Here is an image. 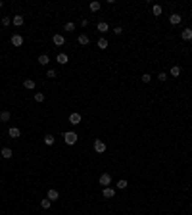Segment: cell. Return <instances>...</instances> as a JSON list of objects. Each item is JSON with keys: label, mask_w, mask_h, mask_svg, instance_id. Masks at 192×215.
<instances>
[{"label": "cell", "mask_w": 192, "mask_h": 215, "mask_svg": "<svg viewBox=\"0 0 192 215\" xmlns=\"http://www.w3.org/2000/svg\"><path fill=\"white\" fill-rule=\"evenodd\" d=\"M8 134H10V138H19V136H21V131H19V127H10Z\"/></svg>", "instance_id": "obj_9"}, {"label": "cell", "mask_w": 192, "mask_h": 215, "mask_svg": "<svg viewBox=\"0 0 192 215\" xmlns=\"http://www.w3.org/2000/svg\"><path fill=\"white\" fill-rule=\"evenodd\" d=\"M89 8H90V12H98V10L102 8V4H100V2H90Z\"/></svg>", "instance_id": "obj_24"}, {"label": "cell", "mask_w": 192, "mask_h": 215, "mask_svg": "<svg viewBox=\"0 0 192 215\" xmlns=\"http://www.w3.org/2000/svg\"><path fill=\"white\" fill-rule=\"evenodd\" d=\"M113 35H123V27H113Z\"/></svg>", "instance_id": "obj_33"}, {"label": "cell", "mask_w": 192, "mask_h": 215, "mask_svg": "<svg viewBox=\"0 0 192 215\" xmlns=\"http://www.w3.org/2000/svg\"><path fill=\"white\" fill-rule=\"evenodd\" d=\"M56 62H58V64H61V65H65L67 62H69V58H67V54H64V52H61V54L56 56Z\"/></svg>", "instance_id": "obj_15"}, {"label": "cell", "mask_w": 192, "mask_h": 215, "mask_svg": "<svg viewBox=\"0 0 192 215\" xmlns=\"http://www.w3.org/2000/svg\"><path fill=\"white\" fill-rule=\"evenodd\" d=\"M181 21H183V15H179V14H171L169 15V23L171 25H179Z\"/></svg>", "instance_id": "obj_11"}, {"label": "cell", "mask_w": 192, "mask_h": 215, "mask_svg": "<svg viewBox=\"0 0 192 215\" xmlns=\"http://www.w3.org/2000/svg\"><path fill=\"white\" fill-rule=\"evenodd\" d=\"M0 154H2L4 160H10V158L14 156V152H12V148H2V152H0Z\"/></svg>", "instance_id": "obj_18"}, {"label": "cell", "mask_w": 192, "mask_h": 215, "mask_svg": "<svg viewBox=\"0 0 192 215\" xmlns=\"http://www.w3.org/2000/svg\"><path fill=\"white\" fill-rule=\"evenodd\" d=\"M152 14L154 15H162V6H159V4H154V6H152Z\"/></svg>", "instance_id": "obj_26"}, {"label": "cell", "mask_w": 192, "mask_h": 215, "mask_svg": "<svg viewBox=\"0 0 192 215\" xmlns=\"http://www.w3.org/2000/svg\"><path fill=\"white\" fill-rule=\"evenodd\" d=\"M96 29H98V31H100V33L104 35V33H108V31H110V25H108L106 21H100V23L96 25Z\"/></svg>", "instance_id": "obj_16"}, {"label": "cell", "mask_w": 192, "mask_h": 215, "mask_svg": "<svg viewBox=\"0 0 192 215\" xmlns=\"http://www.w3.org/2000/svg\"><path fill=\"white\" fill-rule=\"evenodd\" d=\"M2 6H4V2H2V0H0V8H2Z\"/></svg>", "instance_id": "obj_35"}, {"label": "cell", "mask_w": 192, "mask_h": 215, "mask_svg": "<svg viewBox=\"0 0 192 215\" xmlns=\"http://www.w3.org/2000/svg\"><path fill=\"white\" fill-rule=\"evenodd\" d=\"M10 119H12V113H10L8 109H4V112H0V121H2V123H8Z\"/></svg>", "instance_id": "obj_14"}, {"label": "cell", "mask_w": 192, "mask_h": 215, "mask_svg": "<svg viewBox=\"0 0 192 215\" xmlns=\"http://www.w3.org/2000/svg\"><path fill=\"white\" fill-rule=\"evenodd\" d=\"M0 23H2V27H8V25H12V17L4 15V17H2V21H0Z\"/></svg>", "instance_id": "obj_27"}, {"label": "cell", "mask_w": 192, "mask_h": 215, "mask_svg": "<svg viewBox=\"0 0 192 215\" xmlns=\"http://www.w3.org/2000/svg\"><path fill=\"white\" fill-rule=\"evenodd\" d=\"M61 136H64V140H65V144H67V146H73V144L77 142V138H79L75 131H65V133L61 134Z\"/></svg>", "instance_id": "obj_1"}, {"label": "cell", "mask_w": 192, "mask_h": 215, "mask_svg": "<svg viewBox=\"0 0 192 215\" xmlns=\"http://www.w3.org/2000/svg\"><path fill=\"white\" fill-rule=\"evenodd\" d=\"M56 75H58V73H56V69H48V71H46V77H50V79H54Z\"/></svg>", "instance_id": "obj_32"}, {"label": "cell", "mask_w": 192, "mask_h": 215, "mask_svg": "<svg viewBox=\"0 0 192 215\" xmlns=\"http://www.w3.org/2000/svg\"><path fill=\"white\" fill-rule=\"evenodd\" d=\"M46 198H48L50 202H54V200H58V198H60V192L56 190V188H48V192H46Z\"/></svg>", "instance_id": "obj_5"}, {"label": "cell", "mask_w": 192, "mask_h": 215, "mask_svg": "<svg viewBox=\"0 0 192 215\" xmlns=\"http://www.w3.org/2000/svg\"><path fill=\"white\" fill-rule=\"evenodd\" d=\"M0 77H2V75H0Z\"/></svg>", "instance_id": "obj_36"}, {"label": "cell", "mask_w": 192, "mask_h": 215, "mask_svg": "<svg viewBox=\"0 0 192 215\" xmlns=\"http://www.w3.org/2000/svg\"><path fill=\"white\" fill-rule=\"evenodd\" d=\"M10 43H12V46H21V44H23V36L19 35V33H15V35H12Z\"/></svg>", "instance_id": "obj_4"}, {"label": "cell", "mask_w": 192, "mask_h": 215, "mask_svg": "<svg viewBox=\"0 0 192 215\" xmlns=\"http://www.w3.org/2000/svg\"><path fill=\"white\" fill-rule=\"evenodd\" d=\"M102 196H104V198H113V196H115V188H112V186H104Z\"/></svg>", "instance_id": "obj_8"}, {"label": "cell", "mask_w": 192, "mask_h": 215, "mask_svg": "<svg viewBox=\"0 0 192 215\" xmlns=\"http://www.w3.org/2000/svg\"><path fill=\"white\" fill-rule=\"evenodd\" d=\"M12 23L15 25V27H21V25L25 23V17H23V15H14V17H12Z\"/></svg>", "instance_id": "obj_13"}, {"label": "cell", "mask_w": 192, "mask_h": 215, "mask_svg": "<svg viewBox=\"0 0 192 215\" xmlns=\"http://www.w3.org/2000/svg\"><path fill=\"white\" fill-rule=\"evenodd\" d=\"M52 43H54L56 46H64V43H65V39H64V35H60V33H56L54 36H52Z\"/></svg>", "instance_id": "obj_6"}, {"label": "cell", "mask_w": 192, "mask_h": 215, "mask_svg": "<svg viewBox=\"0 0 192 215\" xmlns=\"http://www.w3.org/2000/svg\"><path fill=\"white\" fill-rule=\"evenodd\" d=\"M169 75H171V77H181V67H179V65H171Z\"/></svg>", "instance_id": "obj_17"}, {"label": "cell", "mask_w": 192, "mask_h": 215, "mask_svg": "<svg viewBox=\"0 0 192 215\" xmlns=\"http://www.w3.org/2000/svg\"><path fill=\"white\" fill-rule=\"evenodd\" d=\"M167 79H169V75H167V73H159V75H158V81H162V83H165Z\"/></svg>", "instance_id": "obj_30"}, {"label": "cell", "mask_w": 192, "mask_h": 215, "mask_svg": "<svg viewBox=\"0 0 192 215\" xmlns=\"http://www.w3.org/2000/svg\"><path fill=\"white\" fill-rule=\"evenodd\" d=\"M181 39H183V40H192V29L190 27L183 29V31H181Z\"/></svg>", "instance_id": "obj_12"}, {"label": "cell", "mask_w": 192, "mask_h": 215, "mask_svg": "<svg viewBox=\"0 0 192 215\" xmlns=\"http://www.w3.org/2000/svg\"><path fill=\"white\" fill-rule=\"evenodd\" d=\"M140 79H142V83H150V81H152V75H148V73H142Z\"/></svg>", "instance_id": "obj_31"}, {"label": "cell", "mask_w": 192, "mask_h": 215, "mask_svg": "<svg viewBox=\"0 0 192 215\" xmlns=\"http://www.w3.org/2000/svg\"><path fill=\"white\" fill-rule=\"evenodd\" d=\"M35 102L42 104V102H44V94H42V92H35Z\"/></svg>", "instance_id": "obj_28"}, {"label": "cell", "mask_w": 192, "mask_h": 215, "mask_svg": "<svg viewBox=\"0 0 192 215\" xmlns=\"http://www.w3.org/2000/svg\"><path fill=\"white\" fill-rule=\"evenodd\" d=\"M96 46H98L100 50H106V48H108V39H104V36H102V39H98Z\"/></svg>", "instance_id": "obj_20"}, {"label": "cell", "mask_w": 192, "mask_h": 215, "mask_svg": "<svg viewBox=\"0 0 192 215\" xmlns=\"http://www.w3.org/2000/svg\"><path fill=\"white\" fill-rule=\"evenodd\" d=\"M98 182H100L102 186H110L112 185V175H110V173H102L100 179H98Z\"/></svg>", "instance_id": "obj_2"}, {"label": "cell", "mask_w": 192, "mask_h": 215, "mask_svg": "<svg viewBox=\"0 0 192 215\" xmlns=\"http://www.w3.org/2000/svg\"><path fill=\"white\" fill-rule=\"evenodd\" d=\"M69 123L71 125H79L81 123V113L79 112H73V113L69 115Z\"/></svg>", "instance_id": "obj_10"}, {"label": "cell", "mask_w": 192, "mask_h": 215, "mask_svg": "<svg viewBox=\"0 0 192 215\" xmlns=\"http://www.w3.org/2000/svg\"><path fill=\"white\" fill-rule=\"evenodd\" d=\"M64 29H65V33H73V31H75V23L73 21H67Z\"/></svg>", "instance_id": "obj_23"}, {"label": "cell", "mask_w": 192, "mask_h": 215, "mask_svg": "<svg viewBox=\"0 0 192 215\" xmlns=\"http://www.w3.org/2000/svg\"><path fill=\"white\" fill-rule=\"evenodd\" d=\"M92 146H94V150L98 152V154H104V152H106V142H104V140H100V138H96Z\"/></svg>", "instance_id": "obj_3"}, {"label": "cell", "mask_w": 192, "mask_h": 215, "mask_svg": "<svg viewBox=\"0 0 192 215\" xmlns=\"http://www.w3.org/2000/svg\"><path fill=\"white\" fill-rule=\"evenodd\" d=\"M50 206H52V202L48 200V198H44V200H40V207H42V209H50Z\"/></svg>", "instance_id": "obj_25"}, {"label": "cell", "mask_w": 192, "mask_h": 215, "mask_svg": "<svg viewBox=\"0 0 192 215\" xmlns=\"http://www.w3.org/2000/svg\"><path fill=\"white\" fill-rule=\"evenodd\" d=\"M117 188H119V190H125V188H127V181L125 179H121V181H117V185H115Z\"/></svg>", "instance_id": "obj_29"}, {"label": "cell", "mask_w": 192, "mask_h": 215, "mask_svg": "<svg viewBox=\"0 0 192 215\" xmlns=\"http://www.w3.org/2000/svg\"><path fill=\"white\" fill-rule=\"evenodd\" d=\"M23 87L27 88V90H35V81L33 79H25L23 81Z\"/></svg>", "instance_id": "obj_21"}, {"label": "cell", "mask_w": 192, "mask_h": 215, "mask_svg": "<svg viewBox=\"0 0 192 215\" xmlns=\"http://www.w3.org/2000/svg\"><path fill=\"white\" fill-rule=\"evenodd\" d=\"M39 64H40V65H48V64H50L48 54H40V56H39Z\"/></svg>", "instance_id": "obj_19"}, {"label": "cell", "mask_w": 192, "mask_h": 215, "mask_svg": "<svg viewBox=\"0 0 192 215\" xmlns=\"http://www.w3.org/2000/svg\"><path fill=\"white\" fill-rule=\"evenodd\" d=\"M87 25H89V19L83 17V19H81V27H87Z\"/></svg>", "instance_id": "obj_34"}, {"label": "cell", "mask_w": 192, "mask_h": 215, "mask_svg": "<svg viewBox=\"0 0 192 215\" xmlns=\"http://www.w3.org/2000/svg\"><path fill=\"white\" fill-rule=\"evenodd\" d=\"M77 43H79L81 46H89V43H90V39H89V35H85V33H81L79 36H77Z\"/></svg>", "instance_id": "obj_7"}, {"label": "cell", "mask_w": 192, "mask_h": 215, "mask_svg": "<svg viewBox=\"0 0 192 215\" xmlns=\"http://www.w3.org/2000/svg\"><path fill=\"white\" fill-rule=\"evenodd\" d=\"M54 142H56L54 134H46V136H44V144H46V146H52Z\"/></svg>", "instance_id": "obj_22"}]
</instances>
